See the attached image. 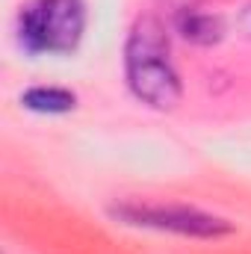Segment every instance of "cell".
Instances as JSON below:
<instances>
[{
  "instance_id": "1",
  "label": "cell",
  "mask_w": 251,
  "mask_h": 254,
  "mask_svg": "<svg viewBox=\"0 0 251 254\" xmlns=\"http://www.w3.org/2000/svg\"><path fill=\"white\" fill-rule=\"evenodd\" d=\"M125 77L130 92L154 107L175 110L181 101V77L169 57V36L157 18H139L125 45Z\"/></svg>"
},
{
  "instance_id": "4",
  "label": "cell",
  "mask_w": 251,
  "mask_h": 254,
  "mask_svg": "<svg viewBox=\"0 0 251 254\" xmlns=\"http://www.w3.org/2000/svg\"><path fill=\"white\" fill-rule=\"evenodd\" d=\"M175 30L192 42V45H216L222 36H225V24L219 15H210L198 6L192 9H181L175 12Z\"/></svg>"
},
{
  "instance_id": "5",
  "label": "cell",
  "mask_w": 251,
  "mask_h": 254,
  "mask_svg": "<svg viewBox=\"0 0 251 254\" xmlns=\"http://www.w3.org/2000/svg\"><path fill=\"white\" fill-rule=\"evenodd\" d=\"M21 104L42 116H63L77 107V95L60 86H33L21 95Z\"/></svg>"
},
{
  "instance_id": "2",
  "label": "cell",
  "mask_w": 251,
  "mask_h": 254,
  "mask_svg": "<svg viewBox=\"0 0 251 254\" xmlns=\"http://www.w3.org/2000/svg\"><path fill=\"white\" fill-rule=\"evenodd\" d=\"M86 30L80 0H33L18 18V39L30 54H71Z\"/></svg>"
},
{
  "instance_id": "7",
  "label": "cell",
  "mask_w": 251,
  "mask_h": 254,
  "mask_svg": "<svg viewBox=\"0 0 251 254\" xmlns=\"http://www.w3.org/2000/svg\"><path fill=\"white\" fill-rule=\"evenodd\" d=\"M169 6H172V12H181V9H192V6H198V0H166Z\"/></svg>"
},
{
  "instance_id": "3",
  "label": "cell",
  "mask_w": 251,
  "mask_h": 254,
  "mask_svg": "<svg viewBox=\"0 0 251 254\" xmlns=\"http://www.w3.org/2000/svg\"><path fill=\"white\" fill-rule=\"evenodd\" d=\"M110 216L122 225L133 228H151L166 234H181L192 240H219L234 234V225L228 219H219L213 213L184 207V204H148V201H122L110 207Z\"/></svg>"
},
{
  "instance_id": "6",
  "label": "cell",
  "mask_w": 251,
  "mask_h": 254,
  "mask_svg": "<svg viewBox=\"0 0 251 254\" xmlns=\"http://www.w3.org/2000/svg\"><path fill=\"white\" fill-rule=\"evenodd\" d=\"M237 30H240L243 36H249V39H251V3L240 12V18H237Z\"/></svg>"
}]
</instances>
